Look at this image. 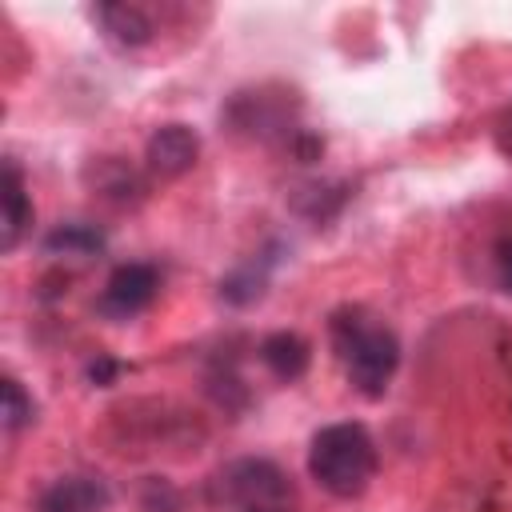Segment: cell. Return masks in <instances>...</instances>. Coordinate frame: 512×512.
Masks as SVG:
<instances>
[{
    "mask_svg": "<svg viewBox=\"0 0 512 512\" xmlns=\"http://www.w3.org/2000/svg\"><path fill=\"white\" fill-rule=\"evenodd\" d=\"M328 336H332V352L344 364L348 384L364 396V400H384L392 372L400 364V340L396 332L368 312L364 304H344L332 312L328 320Z\"/></svg>",
    "mask_w": 512,
    "mask_h": 512,
    "instance_id": "1",
    "label": "cell"
},
{
    "mask_svg": "<svg viewBox=\"0 0 512 512\" xmlns=\"http://www.w3.org/2000/svg\"><path fill=\"white\" fill-rule=\"evenodd\" d=\"M376 468H380L376 440L360 420L324 424L308 444V472L336 500L364 496L368 484L376 480Z\"/></svg>",
    "mask_w": 512,
    "mask_h": 512,
    "instance_id": "2",
    "label": "cell"
},
{
    "mask_svg": "<svg viewBox=\"0 0 512 512\" xmlns=\"http://www.w3.org/2000/svg\"><path fill=\"white\" fill-rule=\"evenodd\" d=\"M212 512H296L292 476L268 456H240L212 472L204 488Z\"/></svg>",
    "mask_w": 512,
    "mask_h": 512,
    "instance_id": "3",
    "label": "cell"
},
{
    "mask_svg": "<svg viewBox=\"0 0 512 512\" xmlns=\"http://www.w3.org/2000/svg\"><path fill=\"white\" fill-rule=\"evenodd\" d=\"M292 108L296 100H288L284 92L280 96H268V88H256V92H236L228 100V124L236 132H248V136H260V140H276V136H300L304 128H296L292 120Z\"/></svg>",
    "mask_w": 512,
    "mask_h": 512,
    "instance_id": "4",
    "label": "cell"
},
{
    "mask_svg": "<svg viewBox=\"0 0 512 512\" xmlns=\"http://www.w3.org/2000/svg\"><path fill=\"white\" fill-rule=\"evenodd\" d=\"M156 292H160L156 264L128 260V264H116L112 276L104 280V292L96 296V312L104 320H132L156 300Z\"/></svg>",
    "mask_w": 512,
    "mask_h": 512,
    "instance_id": "5",
    "label": "cell"
},
{
    "mask_svg": "<svg viewBox=\"0 0 512 512\" xmlns=\"http://www.w3.org/2000/svg\"><path fill=\"white\" fill-rule=\"evenodd\" d=\"M196 156H200V136H196V128H188V124H160L152 136H148V144H144V164H148V172L152 176H160V180H176V176H184L192 164H196Z\"/></svg>",
    "mask_w": 512,
    "mask_h": 512,
    "instance_id": "6",
    "label": "cell"
},
{
    "mask_svg": "<svg viewBox=\"0 0 512 512\" xmlns=\"http://www.w3.org/2000/svg\"><path fill=\"white\" fill-rule=\"evenodd\" d=\"M112 500L100 476H60L40 492V512H104Z\"/></svg>",
    "mask_w": 512,
    "mask_h": 512,
    "instance_id": "7",
    "label": "cell"
},
{
    "mask_svg": "<svg viewBox=\"0 0 512 512\" xmlns=\"http://www.w3.org/2000/svg\"><path fill=\"white\" fill-rule=\"evenodd\" d=\"M256 352H260V364H264L280 384H296V380L308 372V364H312L308 340H304L300 332H288V328L268 332Z\"/></svg>",
    "mask_w": 512,
    "mask_h": 512,
    "instance_id": "8",
    "label": "cell"
},
{
    "mask_svg": "<svg viewBox=\"0 0 512 512\" xmlns=\"http://www.w3.org/2000/svg\"><path fill=\"white\" fill-rule=\"evenodd\" d=\"M92 20L104 28V36L120 48H140L152 40V16L140 8V4H128V0H108V4H96L92 8Z\"/></svg>",
    "mask_w": 512,
    "mask_h": 512,
    "instance_id": "9",
    "label": "cell"
},
{
    "mask_svg": "<svg viewBox=\"0 0 512 512\" xmlns=\"http://www.w3.org/2000/svg\"><path fill=\"white\" fill-rule=\"evenodd\" d=\"M40 248H44V256H56V260H92V256H104L108 236H104V228H96L88 220H68V224H56L52 232H44Z\"/></svg>",
    "mask_w": 512,
    "mask_h": 512,
    "instance_id": "10",
    "label": "cell"
},
{
    "mask_svg": "<svg viewBox=\"0 0 512 512\" xmlns=\"http://www.w3.org/2000/svg\"><path fill=\"white\" fill-rule=\"evenodd\" d=\"M84 180L104 196V200H116V204H132V200H140L144 196V180H140V172L136 168H128L124 160H116V156H100L96 164H88L84 168Z\"/></svg>",
    "mask_w": 512,
    "mask_h": 512,
    "instance_id": "11",
    "label": "cell"
},
{
    "mask_svg": "<svg viewBox=\"0 0 512 512\" xmlns=\"http://www.w3.org/2000/svg\"><path fill=\"white\" fill-rule=\"evenodd\" d=\"M0 196H4V236H0V248L12 252L20 244V236L28 232V224H32V200H28V188H24V176H20L16 160H4Z\"/></svg>",
    "mask_w": 512,
    "mask_h": 512,
    "instance_id": "12",
    "label": "cell"
},
{
    "mask_svg": "<svg viewBox=\"0 0 512 512\" xmlns=\"http://www.w3.org/2000/svg\"><path fill=\"white\" fill-rule=\"evenodd\" d=\"M268 268H272V256H248V260H240L232 272L220 276V284H216L220 300L232 304V308L256 304L264 296V288H268Z\"/></svg>",
    "mask_w": 512,
    "mask_h": 512,
    "instance_id": "13",
    "label": "cell"
},
{
    "mask_svg": "<svg viewBox=\"0 0 512 512\" xmlns=\"http://www.w3.org/2000/svg\"><path fill=\"white\" fill-rule=\"evenodd\" d=\"M340 184H304V188H296V196H292V204H296V212H304L308 220H328L332 212H340V204L348 200V192H336Z\"/></svg>",
    "mask_w": 512,
    "mask_h": 512,
    "instance_id": "14",
    "label": "cell"
},
{
    "mask_svg": "<svg viewBox=\"0 0 512 512\" xmlns=\"http://www.w3.org/2000/svg\"><path fill=\"white\" fill-rule=\"evenodd\" d=\"M0 416H4L8 432H20L24 424L36 420V404H32V396L24 392V384L16 376H4V408H0Z\"/></svg>",
    "mask_w": 512,
    "mask_h": 512,
    "instance_id": "15",
    "label": "cell"
},
{
    "mask_svg": "<svg viewBox=\"0 0 512 512\" xmlns=\"http://www.w3.org/2000/svg\"><path fill=\"white\" fill-rule=\"evenodd\" d=\"M120 368H124V364H120L116 356H104V352H100V356L88 364V380H92L96 388H108V384L120 376Z\"/></svg>",
    "mask_w": 512,
    "mask_h": 512,
    "instance_id": "16",
    "label": "cell"
},
{
    "mask_svg": "<svg viewBox=\"0 0 512 512\" xmlns=\"http://www.w3.org/2000/svg\"><path fill=\"white\" fill-rule=\"evenodd\" d=\"M492 260H496V280H500V288H504V292H512V236L496 240Z\"/></svg>",
    "mask_w": 512,
    "mask_h": 512,
    "instance_id": "17",
    "label": "cell"
},
{
    "mask_svg": "<svg viewBox=\"0 0 512 512\" xmlns=\"http://www.w3.org/2000/svg\"><path fill=\"white\" fill-rule=\"evenodd\" d=\"M496 148L504 152V156H512V104L500 112V120H496Z\"/></svg>",
    "mask_w": 512,
    "mask_h": 512,
    "instance_id": "18",
    "label": "cell"
}]
</instances>
